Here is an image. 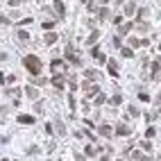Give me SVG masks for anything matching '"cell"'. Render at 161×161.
Wrapping results in <instances>:
<instances>
[{
	"label": "cell",
	"instance_id": "603a6c76",
	"mask_svg": "<svg viewBox=\"0 0 161 161\" xmlns=\"http://www.w3.org/2000/svg\"><path fill=\"white\" fill-rule=\"evenodd\" d=\"M105 100H107V98H105V95H100V93H98V95H95V105H105Z\"/></svg>",
	"mask_w": 161,
	"mask_h": 161
},
{
	"label": "cell",
	"instance_id": "836d02e7",
	"mask_svg": "<svg viewBox=\"0 0 161 161\" xmlns=\"http://www.w3.org/2000/svg\"><path fill=\"white\" fill-rule=\"evenodd\" d=\"M154 134H157V129H154V127H150V129H148V139H152Z\"/></svg>",
	"mask_w": 161,
	"mask_h": 161
},
{
	"label": "cell",
	"instance_id": "5b68a950",
	"mask_svg": "<svg viewBox=\"0 0 161 161\" xmlns=\"http://www.w3.org/2000/svg\"><path fill=\"white\" fill-rule=\"evenodd\" d=\"M98 132H100V136H105V139H109V136L113 134V129H111V125H107V123H102L100 127H98Z\"/></svg>",
	"mask_w": 161,
	"mask_h": 161
},
{
	"label": "cell",
	"instance_id": "ba28073f",
	"mask_svg": "<svg viewBox=\"0 0 161 161\" xmlns=\"http://www.w3.org/2000/svg\"><path fill=\"white\" fill-rule=\"evenodd\" d=\"M18 123H21V125H34V116H27V113H21V116H18Z\"/></svg>",
	"mask_w": 161,
	"mask_h": 161
},
{
	"label": "cell",
	"instance_id": "2e32d148",
	"mask_svg": "<svg viewBox=\"0 0 161 161\" xmlns=\"http://www.w3.org/2000/svg\"><path fill=\"white\" fill-rule=\"evenodd\" d=\"M120 55H123L125 59H129V57H134V52H132V48H120Z\"/></svg>",
	"mask_w": 161,
	"mask_h": 161
},
{
	"label": "cell",
	"instance_id": "74e56055",
	"mask_svg": "<svg viewBox=\"0 0 161 161\" xmlns=\"http://www.w3.org/2000/svg\"><path fill=\"white\" fill-rule=\"evenodd\" d=\"M2 161H9V159H2Z\"/></svg>",
	"mask_w": 161,
	"mask_h": 161
},
{
	"label": "cell",
	"instance_id": "4fadbf2b",
	"mask_svg": "<svg viewBox=\"0 0 161 161\" xmlns=\"http://www.w3.org/2000/svg\"><path fill=\"white\" fill-rule=\"evenodd\" d=\"M109 73H111L113 77H118V75H120V73H118V66H116V61H113V59L109 61Z\"/></svg>",
	"mask_w": 161,
	"mask_h": 161
},
{
	"label": "cell",
	"instance_id": "ac0fdd59",
	"mask_svg": "<svg viewBox=\"0 0 161 161\" xmlns=\"http://www.w3.org/2000/svg\"><path fill=\"white\" fill-rule=\"evenodd\" d=\"M84 77H86V79H98V71H86Z\"/></svg>",
	"mask_w": 161,
	"mask_h": 161
},
{
	"label": "cell",
	"instance_id": "7c38bea8",
	"mask_svg": "<svg viewBox=\"0 0 161 161\" xmlns=\"http://www.w3.org/2000/svg\"><path fill=\"white\" fill-rule=\"evenodd\" d=\"M125 16H132V14H134V11H136V5L134 2H127V5H125Z\"/></svg>",
	"mask_w": 161,
	"mask_h": 161
},
{
	"label": "cell",
	"instance_id": "9a60e30c",
	"mask_svg": "<svg viewBox=\"0 0 161 161\" xmlns=\"http://www.w3.org/2000/svg\"><path fill=\"white\" fill-rule=\"evenodd\" d=\"M98 16H100V18H102V21H105V18H109V16H111V11H109L107 7H102L100 11H98Z\"/></svg>",
	"mask_w": 161,
	"mask_h": 161
},
{
	"label": "cell",
	"instance_id": "cb8c5ba5",
	"mask_svg": "<svg viewBox=\"0 0 161 161\" xmlns=\"http://www.w3.org/2000/svg\"><path fill=\"white\" fill-rule=\"evenodd\" d=\"M61 68H64L61 61H52V71H61Z\"/></svg>",
	"mask_w": 161,
	"mask_h": 161
},
{
	"label": "cell",
	"instance_id": "30bf717a",
	"mask_svg": "<svg viewBox=\"0 0 161 161\" xmlns=\"http://www.w3.org/2000/svg\"><path fill=\"white\" fill-rule=\"evenodd\" d=\"M132 27H134L132 23H125V25H120V27H118V36H123V34H127V32L132 30Z\"/></svg>",
	"mask_w": 161,
	"mask_h": 161
},
{
	"label": "cell",
	"instance_id": "52a82bcc",
	"mask_svg": "<svg viewBox=\"0 0 161 161\" xmlns=\"http://www.w3.org/2000/svg\"><path fill=\"white\" fill-rule=\"evenodd\" d=\"M132 159H134V161H148L150 157H148L145 152H141V150H134V152H132Z\"/></svg>",
	"mask_w": 161,
	"mask_h": 161
},
{
	"label": "cell",
	"instance_id": "d6a6232c",
	"mask_svg": "<svg viewBox=\"0 0 161 161\" xmlns=\"http://www.w3.org/2000/svg\"><path fill=\"white\" fill-rule=\"evenodd\" d=\"M95 154V148H86V157H93Z\"/></svg>",
	"mask_w": 161,
	"mask_h": 161
},
{
	"label": "cell",
	"instance_id": "7a4b0ae2",
	"mask_svg": "<svg viewBox=\"0 0 161 161\" xmlns=\"http://www.w3.org/2000/svg\"><path fill=\"white\" fill-rule=\"evenodd\" d=\"M82 89H84V95H86V98H95L98 91H100V89H98V84H86V82H84Z\"/></svg>",
	"mask_w": 161,
	"mask_h": 161
},
{
	"label": "cell",
	"instance_id": "d590c367",
	"mask_svg": "<svg viewBox=\"0 0 161 161\" xmlns=\"http://www.w3.org/2000/svg\"><path fill=\"white\" fill-rule=\"evenodd\" d=\"M157 102H161V93H159V98H157Z\"/></svg>",
	"mask_w": 161,
	"mask_h": 161
},
{
	"label": "cell",
	"instance_id": "ffe728a7",
	"mask_svg": "<svg viewBox=\"0 0 161 161\" xmlns=\"http://www.w3.org/2000/svg\"><path fill=\"white\" fill-rule=\"evenodd\" d=\"M18 39H21V41H30V34H27L25 30H21L18 32Z\"/></svg>",
	"mask_w": 161,
	"mask_h": 161
},
{
	"label": "cell",
	"instance_id": "f546056e",
	"mask_svg": "<svg viewBox=\"0 0 161 161\" xmlns=\"http://www.w3.org/2000/svg\"><path fill=\"white\" fill-rule=\"evenodd\" d=\"M145 14H148V9H139V11H136V16H139V21H141V18H143Z\"/></svg>",
	"mask_w": 161,
	"mask_h": 161
},
{
	"label": "cell",
	"instance_id": "83f0119b",
	"mask_svg": "<svg viewBox=\"0 0 161 161\" xmlns=\"http://www.w3.org/2000/svg\"><path fill=\"white\" fill-rule=\"evenodd\" d=\"M136 27H139L141 32H148V23H139V25H136Z\"/></svg>",
	"mask_w": 161,
	"mask_h": 161
},
{
	"label": "cell",
	"instance_id": "8fae6325",
	"mask_svg": "<svg viewBox=\"0 0 161 161\" xmlns=\"http://www.w3.org/2000/svg\"><path fill=\"white\" fill-rule=\"evenodd\" d=\"M98 36H100V32H98V30H93V32H91V36L86 39V45H93V43L98 41Z\"/></svg>",
	"mask_w": 161,
	"mask_h": 161
},
{
	"label": "cell",
	"instance_id": "8d00e7d4",
	"mask_svg": "<svg viewBox=\"0 0 161 161\" xmlns=\"http://www.w3.org/2000/svg\"><path fill=\"white\" fill-rule=\"evenodd\" d=\"M118 161H125V159H118Z\"/></svg>",
	"mask_w": 161,
	"mask_h": 161
},
{
	"label": "cell",
	"instance_id": "3957f363",
	"mask_svg": "<svg viewBox=\"0 0 161 161\" xmlns=\"http://www.w3.org/2000/svg\"><path fill=\"white\" fill-rule=\"evenodd\" d=\"M113 134H118V136H129V134H132V127H129V125L118 123V125H116V129H113Z\"/></svg>",
	"mask_w": 161,
	"mask_h": 161
},
{
	"label": "cell",
	"instance_id": "44dd1931",
	"mask_svg": "<svg viewBox=\"0 0 161 161\" xmlns=\"http://www.w3.org/2000/svg\"><path fill=\"white\" fill-rule=\"evenodd\" d=\"M141 148H143V150H145V152H150V150H152L150 141H141Z\"/></svg>",
	"mask_w": 161,
	"mask_h": 161
},
{
	"label": "cell",
	"instance_id": "4dcf8cb0",
	"mask_svg": "<svg viewBox=\"0 0 161 161\" xmlns=\"http://www.w3.org/2000/svg\"><path fill=\"white\" fill-rule=\"evenodd\" d=\"M139 100H143V102H148V100H150V95H148V93H139Z\"/></svg>",
	"mask_w": 161,
	"mask_h": 161
},
{
	"label": "cell",
	"instance_id": "277c9868",
	"mask_svg": "<svg viewBox=\"0 0 161 161\" xmlns=\"http://www.w3.org/2000/svg\"><path fill=\"white\" fill-rule=\"evenodd\" d=\"M52 7H55V11H57V16H59V18H64V16H66V7H64V2H61V0H55Z\"/></svg>",
	"mask_w": 161,
	"mask_h": 161
},
{
	"label": "cell",
	"instance_id": "e575fe53",
	"mask_svg": "<svg viewBox=\"0 0 161 161\" xmlns=\"http://www.w3.org/2000/svg\"><path fill=\"white\" fill-rule=\"evenodd\" d=\"M0 23H2V25H7V23H9V21H7V16H0Z\"/></svg>",
	"mask_w": 161,
	"mask_h": 161
},
{
	"label": "cell",
	"instance_id": "d6986e66",
	"mask_svg": "<svg viewBox=\"0 0 161 161\" xmlns=\"http://www.w3.org/2000/svg\"><path fill=\"white\" fill-rule=\"evenodd\" d=\"M129 45H132V48H141V39H134V36H132L129 39Z\"/></svg>",
	"mask_w": 161,
	"mask_h": 161
},
{
	"label": "cell",
	"instance_id": "1f68e13d",
	"mask_svg": "<svg viewBox=\"0 0 161 161\" xmlns=\"http://www.w3.org/2000/svg\"><path fill=\"white\" fill-rule=\"evenodd\" d=\"M21 2H23V0H9V7H18Z\"/></svg>",
	"mask_w": 161,
	"mask_h": 161
},
{
	"label": "cell",
	"instance_id": "9c48e42d",
	"mask_svg": "<svg viewBox=\"0 0 161 161\" xmlns=\"http://www.w3.org/2000/svg\"><path fill=\"white\" fill-rule=\"evenodd\" d=\"M50 82H52V86H55V89H59V91L64 89V79H61L59 75H55L52 79H50Z\"/></svg>",
	"mask_w": 161,
	"mask_h": 161
},
{
	"label": "cell",
	"instance_id": "8992f818",
	"mask_svg": "<svg viewBox=\"0 0 161 161\" xmlns=\"http://www.w3.org/2000/svg\"><path fill=\"white\" fill-rule=\"evenodd\" d=\"M25 95L27 98H30V100H36V98H39V89H36V86H25Z\"/></svg>",
	"mask_w": 161,
	"mask_h": 161
},
{
	"label": "cell",
	"instance_id": "6da1fadb",
	"mask_svg": "<svg viewBox=\"0 0 161 161\" xmlns=\"http://www.w3.org/2000/svg\"><path fill=\"white\" fill-rule=\"evenodd\" d=\"M23 64L30 71V75H39V73H41V61H39L36 55H27L25 59H23Z\"/></svg>",
	"mask_w": 161,
	"mask_h": 161
},
{
	"label": "cell",
	"instance_id": "484cf974",
	"mask_svg": "<svg viewBox=\"0 0 161 161\" xmlns=\"http://www.w3.org/2000/svg\"><path fill=\"white\" fill-rule=\"evenodd\" d=\"M152 75H159V61H154V64H152Z\"/></svg>",
	"mask_w": 161,
	"mask_h": 161
},
{
	"label": "cell",
	"instance_id": "d4e9b609",
	"mask_svg": "<svg viewBox=\"0 0 161 161\" xmlns=\"http://www.w3.org/2000/svg\"><path fill=\"white\" fill-rule=\"evenodd\" d=\"M45 82H48V79H45V77H36V79H34V84H36V86H43Z\"/></svg>",
	"mask_w": 161,
	"mask_h": 161
},
{
	"label": "cell",
	"instance_id": "5bb4252c",
	"mask_svg": "<svg viewBox=\"0 0 161 161\" xmlns=\"http://www.w3.org/2000/svg\"><path fill=\"white\" fill-rule=\"evenodd\" d=\"M57 41V34L55 32H48V34H45V43H48V45H52Z\"/></svg>",
	"mask_w": 161,
	"mask_h": 161
},
{
	"label": "cell",
	"instance_id": "4316f807",
	"mask_svg": "<svg viewBox=\"0 0 161 161\" xmlns=\"http://www.w3.org/2000/svg\"><path fill=\"white\" fill-rule=\"evenodd\" d=\"M52 25H55L52 21H45V23H43V30H52Z\"/></svg>",
	"mask_w": 161,
	"mask_h": 161
},
{
	"label": "cell",
	"instance_id": "7402d4cb",
	"mask_svg": "<svg viewBox=\"0 0 161 161\" xmlns=\"http://www.w3.org/2000/svg\"><path fill=\"white\" fill-rule=\"evenodd\" d=\"M120 102H123V95H113V98H111V105H116V107H118Z\"/></svg>",
	"mask_w": 161,
	"mask_h": 161
},
{
	"label": "cell",
	"instance_id": "e0dca14e",
	"mask_svg": "<svg viewBox=\"0 0 161 161\" xmlns=\"http://www.w3.org/2000/svg\"><path fill=\"white\" fill-rule=\"evenodd\" d=\"M55 127H57V134H66V129H64V123H61V120H57V123H55Z\"/></svg>",
	"mask_w": 161,
	"mask_h": 161
},
{
	"label": "cell",
	"instance_id": "f1b7e54d",
	"mask_svg": "<svg viewBox=\"0 0 161 161\" xmlns=\"http://www.w3.org/2000/svg\"><path fill=\"white\" fill-rule=\"evenodd\" d=\"M34 109H36V113H41V111H43V102H36V105H34Z\"/></svg>",
	"mask_w": 161,
	"mask_h": 161
}]
</instances>
